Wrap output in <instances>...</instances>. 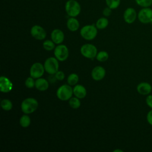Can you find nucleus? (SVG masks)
I'll list each match as a JSON object with an SVG mask.
<instances>
[{"mask_svg":"<svg viewBox=\"0 0 152 152\" xmlns=\"http://www.w3.org/2000/svg\"><path fill=\"white\" fill-rule=\"evenodd\" d=\"M65 10L69 17H75L81 12V5L76 0H68L65 3Z\"/></svg>","mask_w":152,"mask_h":152,"instance_id":"nucleus-1","label":"nucleus"},{"mask_svg":"<svg viewBox=\"0 0 152 152\" xmlns=\"http://www.w3.org/2000/svg\"><path fill=\"white\" fill-rule=\"evenodd\" d=\"M38 107V102L34 98L29 97L24 99L21 104V110L25 114H30L34 112Z\"/></svg>","mask_w":152,"mask_h":152,"instance_id":"nucleus-2","label":"nucleus"},{"mask_svg":"<svg viewBox=\"0 0 152 152\" xmlns=\"http://www.w3.org/2000/svg\"><path fill=\"white\" fill-rule=\"evenodd\" d=\"M97 27L94 24L83 26L80 30V34L83 38L87 40L94 39L97 34Z\"/></svg>","mask_w":152,"mask_h":152,"instance_id":"nucleus-3","label":"nucleus"},{"mask_svg":"<svg viewBox=\"0 0 152 152\" xmlns=\"http://www.w3.org/2000/svg\"><path fill=\"white\" fill-rule=\"evenodd\" d=\"M73 93V89L70 85L64 84L59 87L56 91V96L59 99L62 101L69 100Z\"/></svg>","mask_w":152,"mask_h":152,"instance_id":"nucleus-4","label":"nucleus"},{"mask_svg":"<svg viewBox=\"0 0 152 152\" xmlns=\"http://www.w3.org/2000/svg\"><path fill=\"white\" fill-rule=\"evenodd\" d=\"M137 18L142 24L152 23V9L150 7L142 8L138 12Z\"/></svg>","mask_w":152,"mask_h":152,"instance_id":"nucleus-5","label":"nucleus"},{"mask_svg":"<svg viewBox=\"0 0 152 152\" xmlns=\"http://www.w3.org/2000/svg\"><path fill=\"white\" fill-rule=\"evenodd\" d=\"M44 68L45 71L49 74L53 75L58 71L59 64L58 59L54 57H50L48 58L44 64Z\"/></svg>","mask_w":152,"mask_h":152,"instance_id":"nucleus-6","label":"nucleus"},{"mask_svg":"<svg viewBox=\"0 0 152 152\" xmlns=\"http://www.w3.org/2000/svg\"><path fill=\"white\" fill-rule=\"evenodd\" d=\"M82 55L88 59H93L97 55V49L92 44H85L83 45L80 49Z\"/></svg>","mask_w":152,"mask_h":152,"instance_id":"nucleus-7","label":"nucleus"},{"mask_svg":"<svg viewBox=\"0 0 152 152\" xmlns=\"http://www.w3.org/2000/svg\"><path fill=\"white\" fill-rule=\"evenodd\" d=\"M54 55L56 58L60 61H64L67 59L69 55L68 48L64 45H59L55 48Z\"/></svg>","mask_w":152,"mask_h":152,"instance_id":"nucleus-8","label":"nucleus"},{"mask_svg":"<svg viewBox=\"0 0 152 152\" xmlns=\"http://www.w3.org/2000/svg\"><path fill=\"white\" fill-rule=\"evenodd\" d=\"M44 65L39 62H36L33 64L30 69V74L33 78H40L44 74L45 71Z\"/></svg>","mask_w":152,"mask_h":152,"instance_id":"nucleus-9","label":"nucleus"},{"mask_svg":"<svg viewBox=\"0 0 152 152\" xmlns=\"http://www.w3.org/2000/svg\"><path fill=\"white\" fill-rule=\"evenodd\" d=\"M137 15L138 13H137L136 10L134 8L128 7L125 10L123 17L125 23L128 24H132L136 20Z\"/></svg>","mask_w":152,"mask_h":152,"instance_id":"nucleus-10","label":"nucleus"},{"mask_svg":"<svg viewBox=\"0 0 152 152\" xmlns=\"http://www.w3.org/2000/svg\"><path fill=\"white\" fill-rule=\"evenodd\" d=\"M30 33L34 39L39 40L44 39L46 36L45 30L39 25L33 26L30 30Z\"/></svg>","mask_w":152,"mask_h":152,"instance_id":"nucleus-11","label":"nucleus"},{"mask_svg":"<svg viewBox=\"0 0 152 152\" xmlns=\"http://www.w3.org/2000/svg\"><path fill=\"white\" fill-rule=\"evenodd\" d=\"M137 91L141 95L147 96L152 91L151 85L147 82H141L137 86Z\"/></svg>","mask_w":152,"mask_h":152,"instance_id":"nucleus-12","label":"nucleus"},{"mask_svg":"<svg viewBox=\"0 0 152 152\" xmlns=\"http://www.w3.org/2000/svg\"><path fill=\"white\" fill-rule=\"evenodd\" d=\"M106 74L104 68L100 66L94 67L91 71V77L95 81H100L102 80Z\"/></svg>","mask_w":152,"mask_h":152,"instance_id":"nucleus-13","label":"nucleus"},{"mask_svg":"<svg viewBox=\"0 0 152 152\" xmlns=\"http://www.w3.org/2000/svg\"><path fill=\"white\" fill-rule=\"evenodd\" d=\"M12 88V83L11 81L4 76L0 78V90L1 92L8 93Z\"/></svg>","mask_w":152,"mask_h":152,"instance_id":"nucleus-14","label":"nucleus"},{"mask_svg":"<svg viewBox=\"0 0 152 152\" xmlns=\"http://www.w3.org/2000/svg\"><path fill=\"white\" fill-rule=\"evenodd\" d=\"M50 36L52 41L56 44H61L64 40V34L60 29H54Z\"/></svg>","mask_w":152,"mask_h":152,"instance_id":"nucleus-15","label":"nucleus"},{"mask_svg":"<svg viewBox=\"0 0 152 152\" xmlns=\"http://www.w3.org/2000/svg\"><path fill=\"white\" fill-rule=\"evenodd\" d=\"M74 94L79 99H83L86 96L87 91L86 88L82 85H76L73 88Z\"/></svg>","mask_w":152,"mask_h":152,"instance_id":"nucleus-16","label":"nucleus"},{"mask_svg":"<svg viewBox=\"0 0 152 152\" xmlns=\"http://www.w3.org/2000/svg\"><path fill=\"white\" fill-rule=\"evenodd\" d=\"M66 26L70 31H75L79 28L80 23L75 17H70L66 21Z\"/></svg>","mask_w":152,"mask_h":152,"instance_id":"nucleus-17","label":"nucleus"},{"mask_svg":"<svg viewBox=\"0 0 152 152\" xmlns=\"http://www.w3.org/2000/svg\"><path fill=\"white\" fill-rule=\"evenodd\" d=\"M35 87L40 91H45L49 87V83L46 79L39 78L35 81Z\"/></svg>","mask_w":152,"mask_h":152,"instance_id":"nucleus-18","label":"nucleus"},{"mask_svg":"<svg viewBox=\"0 0 152 152\" xmlns=\"http://www.w3.org/2000/svg\"><path fill=\"white\" fill-rule=\"evenodd\" d=\"M109 24V20L106 17H101L97 20L96 23V27L99 29H104Z\"/></svg>","mask_w":152,"mask_h":152,"instance_id":"nucleus-19","label":"nucleus"},{"mask_svg":"<svg viewBox=\"0 0 152 152\" xmlns=\"http://www.w3.org/2000/svg\"><path fill=\"white\" fill-rule=\"evenodd\" d=\"M30 118L27 115H23L20 119V124L23 128H26L30 125Z\"/></svg>","mask_w":152,"mask_h":152,"instance_id":"nucleus-20","label":"nucleus"},{"mask_svg":"<svg viewBox=\"0 0 152 152\" xmlns=\"http://www.w3.org/2000/svg\"><path fill=\"white\" fill-rule=\"evenodd\" d=\"M107 7L112 10L116 9L121 4V0H105Z\"/></svg>","mask_w":152,"mask_h":152,"instance_id":"nucleus-21","label":"nucleus"},{"mask_svg":"<svg viewBox=\"0 0 152 152\" xmlns=\"http://www.w3.org/2000/svg\"><path fill=\"white\" fill-rule=\"evenodd\" d=\"M78 76L76 74H71L67 78V82L69 85L74 86L75 85L78 81Z\"/></svg>","mask_w":152,"mask_h":152,"instance_id":"nucleus-22","label":"nucleus"},{"mask_svg":"<svg viewBox=\"0 0 152 152\" xmlns=\"http://www.w3.org/2000/svg\"><path fill=\"white\" fill-rule=\"evenodd\" d=\"M69 106L73 109H78L81 105L80 100L78 97H71L69 100Z\"/></svg>","mask_w":152,"mask_h":152,"instance_id":"nucleus-23","label":"nucleus"},{"mask_svg":"<svg viewBox=\"0 0 152 152\" xmlns=\"http://www.w3.org/2000/svg\"><path fill=\"white\" fill-rule=\"evenodd\" d=\"M1 105L2 108L4 110H10L12 107V104L11 102L8 99H3L1 101Z\"/></svg>","mask_w":152,"mask_h":152,"instance_id":"nucleus-24","label":"nucleus"},{"mask_svg":"<svg viewBox=\"0 0 152 152\" xmlns=\"http://www.w3.org/2000/svg\"><path fill=\"white\" fill-rule=\"evenodd\" d=\"M109 58V54L106 51H100L96 55V59L100 62H104L107 60Z\"/></svg>","mask_w":152,"mask_h":152,"instance_id":"nucleus-25","label":"nucleus"},{"mask_svg":"<svg viewBox=\"0 0 152 152\" xmlns=\"http://www.w3.org/2000/svg\"><path fill=\"white\" fill-rule=\"evenodd\" d=\"M136 4L142 7H150L152 5V0H135Z\"/></svg>","mask_w":152,"mask_h":152,"instance_id":"nucleus-26","label":"nucleus"},{"mask_svg":"<svg viewBox=\"0 0 152 152\" xmlns=\"http://www.w3.org/2000/svg\"><path fill=\"white\" fill-rule=\"evenodd\" d=\"M55 43L53 41H51L50 40H47L45 41L43 43V46L44 49L46 50H52L55 48Z\"/></svg>","mask_w":152,"mask_h":152,"instance_id":"nucleus-27","label":"nucleus"},{"mask_svg":"<svg viewBox=\"0 0 152 152\" xmlns=\"http://www.w3.org/2000/svg\"><path fill=\"white\" fill-rule=\"evenodd\" d=\"M25 85L27 88H33L34 86H35V81H34L33 78L31 77L27 78L25 81Z\"/></svg>","mask_w":152,"mask_h":152,"instance_id":"nucleus-28","label":"nucleus"},{"mask_svg":"<svg viewBox=\"0 0 152 152\" xmlns=\"http://www.w3.org/2000/svg\"><path fill=\"white\" fill-rule=\"evenodd\" d=\"M146 104L151 109H152V94H148L145 98Z\"/></svg>","mask_w":152,"mask_h":152,"instance_id":"nucleus-29","label":"nucleus"},{"mask_svg":"<svg viewBox=\"0 0 152 152\" xmlns=\"http://www.w3.org/2000/svg\"><path fill=\"white\" fill-rule=\"evenodd\" d=\"M55 77L56 78V80H59V81H61V80H63L65 78V74L64 73L62 72V71H57L56 73H55Z\"/></svg>","mask_w":152,"mask_h":152,"instance_id":"nucleus-30","label":"nucleus"},{"mask_svg":"<svg viewBox=\"0 0 152 152\" xmlns=\"http://www.w3.org/2000/svg\"><path fill=\"white\" fill-rule=\"evenodd\" d=\"M146 119H147V122L150 125L152 126V109L148 112L146 116Z\"/></svg>","mask_w":152,"mask_h":152,"instance_id":"nucleus-31","label":"nucleus"},{"mask_svg":"<svg viewBox=\"0 0 152 152\" xmlns=\"http://www.w3.org/2000/svg\"><path fill=\"white\" fill-rule=\"evenodd\" d=\"M112 14V9L110 8L109 7H107L104 8L103 11V15L105 17H109Z\"/></svg>","mask_w":152,"mask_h":152,"instance_id":"nucleus-32","label":"nucleus"},{"mask_svg":"<svg viewBox=\"0 0 152 152\" xmlns=\"http://www.w3.org/2000/svg\"><path fill=\"white\" fill-rule=\"evenodd\" d=\"M113 151H115V152H116V151H121V152H122L123 151H122V150H114Z\"/></svg>","mask_w":152,"mask_h":152,"instance_id":"nucleus-33","label":"nucleus"},{"mask_svg":"<svg viewBox=\"0 0 152 152\" xmlns=\"http://www.w3.org/2000/svg\"><path fill=\"white\" fill-rule=\"evenodd\" d=\"M151 24H152V23H151Z\"/></svg>","mask_w":152,"mask_h":152,"instance_id":"nucleus-34","label":"nucleus"}]
</instances>
